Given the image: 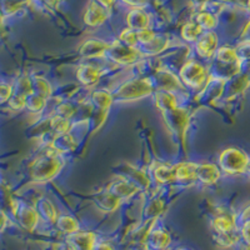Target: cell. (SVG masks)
I'll list each match as a JSON object with an SVG mask.
<instances>
[{
	"label": "cell",
	"instance_id": "cell-4",
	"mask_svg": "<svg viewBox=\"0 0 250 250\" xmlns=\"http://www.w3.org/2000/svg\"><path fill=\"white\" fill-rule=\"evenodd\" d=\"M179 80L183 85L190 89H200L210 78L209 68L200 60L190 59L184 62L179 70Z\"/></svg>",
	"mask_w": 250,
	"mask_h": 250
},
{
	"label": "cell",
	"instance_id": "cell-15",
	"mask_svg": "<svg viewBox=\"0 0 250 250\" xmlns=\"http://www.w3.org/2000/svg\"><path fill=\"white\" fill-rule=\"evenodd\" d=\"M109 48V43L100 39H89L80 46V55L86 59H95V58L105 57V53Z\"/></svg>",
	"mask_w": 250,
	"mask_h": 250
},
{
	"label": "cell",
	"instance_id": "cell-39",
	"mask_svg": "<svg viewBox=\"0 0 250 250\" xmlns=\"http://www.w3.org/2000/svg\"><path fill=\"white\" fill-rule=\"evenodd\" d=\"M240 40H248V42H250V20L247 23V25L244 26V29H243Z\"/></svg>",
	"mask_w": 250,
	"mask_h": 250
},
{
	"label": "cell",
	"instance_id": "cell-18",
	"mask_svg": "<svg viewBox=\"0 0 250 250\" xmlns=\"http://www.w3.org/2000/svg\"><path fill=\"white\" fill-rule=\"evenodd\" d=\"M125 21H126V25H128L129 29L139 31L144 30V29H149L150 17L142 8H134L126 14Z\"/></svg>",
	"mask_w": 250,
	"mask_h": 250
},
{
	"label": "cell",
	"instance_id": "cell-35",
	"mask_svg": "<svg viewBox=\"0 0 250 250\" xmlns=\"http://www.w3.org/2000/svg\"><path fill=\"white\" fill-rule=\"evenodd\" d=\"M77 111H78V104H74V103L64 100V102L59 103V104L55 106L54 115H59V117L71 120L74 117H77Z\"/></svg>",
	"mask_w": 250,
	"mask_h": 250
},
{
	"label": "cell",
	"instance_id": "cell-11",
	"mask_svg": "<svg viewBox=\"0 0 250 250\" xmlns=\"http://www.w3.org/2000/svg\"><path fill=\"white\" fill-rule=\"evenodd\" d=\"M103 75V70L99 66L90 64V62H83L77 68V79L82 85L86 88L97 85Z\"/></svg>",
	"mask_w": 250,
	"mask_h": 250
},
{
	"label": "cell",
	"instance_id": "cell-27",
	"mask_svg": "<svg viewBox=\"0 0 250 250\" xmlns=\"http://www.w3.org/2000/svg\"><path fill=\"white\" fill-rule=\"evenodd\" d=\"M55 225H57V229L60 233L66 234V235H71V234L79 231L78 220L71 215H68V214H62V215L58 216Z\"/></svg>",
	"mask_w": 250,
	"mask_h": 250
},
{
	"label": "cell",
	"instance_id": "cell-32",
	"mask_svg": "<svg viewBox=\"0 0 250 250\" xmlns=\"http://www.w3.org/2000/svg\"><path fill=\"white\" fill-rule=\"evenodd\" d=\"M49 125H50V130L55 135L70 133L71 130V120L62 118L59 115H53V117L49 118Z\"/></svg>",
	"mask_w": 250,
	"mask_h": 250
},
{
	"label": "cell",
	"instance_id": "cell-17",
	"mask_svg": "<svg viewBox=\"0 0 250 250\" xmlns=\"http://www.w3.org/2000/svg\"><path fill=\"white\" fill-rule=\"evenodd\" d=\"M49 146H51L60 155H65V154L73 153L77 149L78 140L71 133L59 134V135H55Z\"/></svg>",
	"mask_w": 250,
	"mask_h": 250
},
{
	"label": "cell",
	"instance_id": "cell-30",
	"mask_svg": "<svg viewBox=\"0 0 250 250\" xmlns=\"http://www.w3.org/2000/svg\"><path fill=\"white\" fill-rule=\"evenodd\" d=\"M164 209V202L159 199V198H154V199H151L148 204L145 205L143 214H144V218L146 220H155L156 218H159L162 215Z\"/></svg>",
	"mask_w": 250,
	"mask_h": 250
},
{
	"label": "cell",
	"instance_id": "cell-1",
	"mask_svg": "<svg viewBox=\"0 0 250 250\" xmlns=\"http://www.w3.org/2000/svg\"><path fill=\"white\" fill-rule=\"evenodd\" d=\"M64 167V158L58 154L51 146H46L44 153L37 158L31 165V176L37 183L51 182L62 171Z\"/></svg>",
	"mask_w": 250,
	"mask_h": 250
},
{
	"label": "cell",
	"instance_id": "cell-5",
	"mask_svg": "<svg viewBox=\"0 0 250 250\" xmlns=\"http://www.w3.org/2000/svg\"><path fill=\"white\" fill-rule=\"evenodd\" d=\"M142 57L143 54L139 48L125 45L119 40H114L113 43H109V48L105 53V58L109 62L124 66L137 64Z\"/></svg>",
	"mask_w": 250,
	"mask_h": 250
},
{
	"label": "cell",
	"instance_id": "cell-38",
	"mask_svg": "<svg viewBox=\"0 0 250 250\" xmlns=\"http://www.w3.org/2000/svg\"><path fill=\"white\" fill-rule=\"evenodd\" d=\"M236 216H238V224L245 220H250V204H248L240 213H236Z\"/></svg>",
	"mask_w": 250,
	"mask_h": 250
},
{
	"label": "cell",
	"instance_id": "cell-20",
	"mask_svg": "<svg viewBox=\"0 0 250 250\" xmlns=\"http://www.w3.org/2000/svg\"><path fill=\"white\" fill-rule=\"evenodd\" d=\"M123 202H120L117 196H114L110 191L105 190L100 191L94 198V204L99 210L104 211V213H114L118 208L122 205Z\"/></svg>",
	"mask_w": 250,
	"mask_h": 250
},
{
	"label": "cell",
	"instance_id": "cell-33",
	"mask_svg": "<svg viewBox=\"0 0 250 250\" xmlns=\"http://www.w3.org/2000/svg\"><path fill=\"white\" fill-rule=\"evenodd\" d=\"M46 104H48V99L40 97L39 94L30 93L26 95L25 106L30 111H34V113H42V111H44V109L46 108Z\"/></svg>",
	"mask_w": 250,
	"mask_h": 250
},
{
	"label": "cell",
	"instance_id": "cell-9",
	"mask_svg": "<svg viewBox=\"0 0 250 250\" xmlns=\"http://www.w3.org/2000/svg\"><path fill=\"white\" fill-rule=\"evenodd\" d=\"M154 84V89L158 90H165L170 91V93H176L179 89L183 88V84L180 83L179 77L174 74L173 71H169L167 69H162V70L155 71L154 79H151Z\"/></svg>",
	"mask_w": 250,
	"mask_h": 250
},
{
	"label": "cell",
	"instance_id": "cell-19",
	"mask_svg": "<svg viewBox=\"0 0 250 250\" xmlns=\"http://www.w3.org/2000/svg\"><path fill=\"white\" fill-rule=\"evenodd\" d=\"M150 175L160 185H169L175 183V173L174 165H168L165 163H156L150 170Z\"/></svg>",
	"mask_w": 250,
	"mask_h": 250
},
{
	"label": "cell",
	"instance_id": "cell-37",
	"mask_svg": "<svg viewBox=\"0 0 250 250\" xmlns=\"http://www.w3.org/2000/svg\"><path fill=\"white\" fill-rule=\"evenodd\" d=\"M238 230L240 240H243V243H245V244H250V220L239 223Z\"/></svg>",
	"mask_w": 250,
	"mask_h": 250
},
{
	"label": "cell",
	"instance_id": "cell-46",
	"mask_svg": "<svg viewBox=\"0 0 250 250\" xmlns=\"http://www.w3.org/2000/svg\"><path fill=\"white\" fill-rule=\"evenodd\" d=\"M176 250H188V249H185V248H179V249H176Z\"/></svg>",
	"mask_w": 250,
	"mask_h": 250
},
{
	"label": "cell",
	"instance_id": "cell-8",
	"mask_svg": "<svg viewBox=\"0 0 250 250\" xmlns=\"http://www.w3.org/2000/svg\"><path fill=\"white\" fill-rule=\"evenodd\" d=\"M222 176L223 174L216 163H196V183L211 187L222 179Z\"/></svg>",
	"mask_w": 250,
	"mask_h": 250
},
{
	"label": "cell",
	"instance_id": "cell-22",
	"mask_svg": "<svg viewBox=\"0 0 250 250\" xmlns=\"http://www.w3.org/2000/svg\"><path fill=\"white\" fill-rule=\"evenodd\" d=\"M211 62H216V64H235V62H242V60L239 59L235 45L223 44V45H219Z\"/></svg>",
	"mask_w": 250,
	"mask_h": 250
},
{
	"label": "cell",
	"instance_id": "cell-13",
	"mask_svg": "<svg viewBox=\"0 0 250 250\" xmlns=\"http://www.w3.org/2000/svg\"><path fill=\"white\" fill-rule=\"evenodd\" d=\"M106 190L110 191L114 196H117L120 202H125V200L131 199L133 196L137 195L140 189L134 183H131L130 180L118 179L111 182L106 187Z\"/></svg>",
	"mask_w": 250,
	"mask_h": 250
},
{
	"label": "cell",
	"instance_id": "cell-40",
	"mask_svg": "<svg viewBox=\"0 0 250 250\" xmlns=\"http://www.w3.org/2000/svg\"><path fill=\"white\" fill-rule=\"evenodd\" d=\"M94 1H97L98 4H100V5L106 9H110L115 4V0H94Z\"/></svg>",
	"mask_w": 250,
	"mask_h": 250
},
{
	"label": "cell",
	"instance_id": "cell-2",
	"mask_svg": "<svg viewBox=\"0 0 250 250\" xmlns=\"http://www.w3.org/2000/svg\"><path fill=\"white\" fill-rule=\"evenodd\" d=\"M250 162V155L242 148L229 146L222 150L218 155L216 165L222 174L228 176L245 175L248 164Z\"/></svg>",
	"mask_w": 250,
	"mask_h": 250
},
{
	"label": "cell",
	"instance_id": "cell-7",
	"mask_svg": "<svg viewBox=\"0 0 250 250\" xmlns=\"http://www.w3.org/2000/svg\"><path fill=\"white\" fill-rule=\"evenodd\" d=\"M250 89V75L245 71H240L235 77L227 80L224 84V93H223V99L224 100H234L240 95L247 93Z\"/></svg>",
	"mask_w": 250,
	"mask_h": 250
},
{
	"label": "cell",
	"instance_id": "cell-12",
	"mask_svg": "<svg viewBox=\"0 0 250 250\" xmlns=\"http://www.w3.org/2000/svg\"><path fill=\"white\" fill-rule=\"evenodd\" d=\"M110 15V9H106L98 4L97 1L91 0L89 5L86 6L85 14H84V23L91 28L103 25Z\"/></svg>",
	"mask_w": 250,
	"mask_h": 250
},
{
	"label": "cell",
	"instance_id": "cell-14",
	"mask_svg": "<svg viewBox=\"0 0 250 250\" xmlns=\"http://www.w3.org/2000/svg\"><path fill=\"white\" fill-rule=\"evenodd\" d=\"M68 244L71 250H94L98 239L93 231H77L68 235Z\"/></svg>",
	"mask_w": 250,
	"mask_h": 250
},
{
	"label": "cell",
	"instance_id": "cell-43",
	"mask_svg": "<svg viewBox=\"0 0 250 250\" xmlns=\"http://www.w3.org/2000/svg\"><path fill=\"white\" fill-rule=\"evenodd\" d=\"M45 3L49 6H57L58 3H59V0H45Z\"/></svg>",
	"mask_w": 250,
	"mask_h": 250
},
{
	"label": "cell",
	"instance_id": "cell-21",
	"mask_svg": "<svg viewBox=\"0 0 250 250\" xmlns=\"http://www.w3.org/2000/svg\"><path fill=\"white\" fill-rule=\"evenodd\" d=\"M154 102H155L156 108L159 109L162 113H167L178 106V98L175 93L165 90H156L154 91Z\"/></svg>",
	"mask_w": 250,
	"mask_h": 250
},
{
	"label": "cell",
	"instance_id": "cell-10",
	"mask_svg": "<svg viewBox=\"0 0 250 250\" xmlns=\"http://www.w3.org/2000/svg\"><path fill=\"white\" fill-rule=\"evenodd\" d=\"M163 114H164L165 122L169 125V128L178 135H184L188 124H189V114H188V111L185 109L176 106L173 110Z\"/></svg>",
	"mask_w": 250,
	"mask_h": 250
},
{
	"label": "cell",
	"instance_id": "cell-3",
	"mask_svg": "<svg viewBox=\"0 0 250 250\" xmlns=\"http://www.w3.org/2000/svg\"><path fill=\"white\" fill-rule=\"evenodd\" d=\"M113 93L114 103H133L154 93V84L150 78H135L123 83Z\"/></svg>",
	"mask_w": 250,
	"mask_h": 250
},
{
	"label": "cell",
	"instance_id": "cell-42",
	"mask_svg": "<svg viewBox=\"0 0 250 250\" xmlns=\"http://www.w3.org/2000/svg\"><path fill=\"white\" fill-rule=\"evenodd\" d=\"M124 1H128V4L130 5H134L135 8H140L142 5H144L148 0H124Z\"/></svg>",
	"mask_w": 250,
	"mask_h": 250
},
{
	"label": "cell",
	"instance_id": "cell-29",
	"mask_svg": "<svg viewBox=\"0 0 250 250\" xmlns=\"http://www.w3.org/2000/svg\"><path fill=\"white\" fill-rule=\"evenodd\" d=\"M195 21L202 26L204 31H211L215 30L216 26H218L219 18L218 15L209 12V10H202L196 14Z\"/></svg>",
	"mask_w": 250,
	"mask_h": 250
},
{
	"label": "cell",
	"instance_id": "cell-31",
	"mask_svg": "<svg viewBox=\"0 0 250 250\" xmlns=\"http://www.w3.org/2000/svg\"><path fill=\"white\" fill-rule=\"evenodd\" d=\"M31 88H33V93L39 94L40 97L45 98L48 100L53 95V86L43 77H35L34 80L31 82Z\"/></svg>",
	"mask_w": 250,
	"mask_h": 250
},
{
	"label": "cell",
	"instance_id": "cell-26",
	"mask_svg": "<svg viewBox=\"0 0 250 250\" xmlns=\"http://www.w3.org/2000/svg\"><path fill=\"white\" fill-rule=\"evenodd\" d=\"M149 245L154 250H164L170 245L171 238L168 231L163 230V229H154L146 236Z\"/></svg>",
	"mask_w": 250,
	"mask_h": 250
},
{
	"label": "cell",
	"instance_id": "cell-44",
	"mask_svg": "<svg viewBox=\"0 0 250 250\" xmlns=\"http://www.w3.org/2000/svg\"><path fill=\"white\" fill-rule=\"evenodd\" d=\"M245 175H247L248 178L250 179V162H249V164H248V168H247V171H245Z\"/></svg>",
	"mask_w": 250,
	"mask_h": 250
},
{
	"label": "cell",
	"instance_id": "cell-25",
	"mask_svg": "<svg viewBox=\"0 0 250 250\" xmlns=\"http://www.w3.org/2000/svg\"><path fill=\"white\" fill-rule=\"evenodd\" d=\"M37 211L39 216H42L49 224H55L58 216H59V213H58L54 203L46 199V198H43V199H40L38 202Z\"/></svg>",
	"mask_w": 250,
	"mask_h": 250
},
{
	"label": "cell",
	"instance_id": "cell-34",
	"mask_svg": "<svg viewBox=\"0 0 250 250\" xmlns=\"http://www.w3.org/2000/svg\"><path fill=\"white\" fill-rule=\"evenodd\" d=\"M20 220H21V224L29 229V230H33L35 227L38 225L39 222V214H38L37 209H33L30 207H25L20 213Z\"/></svg>",
	"mask_w": 250,
	"mask_h": 250
},
{
	"label": "cell",
	"instance_id": "cell-24",
	"mask_svg": "<svg viewBox=\"0 0 250 250\" xmlns=\"http://www.w3.org/2000/svg\"><path fill=\"white\" fill-rule=\"evenodd\" d=\"M168 45L169 39L165 35H155L149 43L140 45L139 50L143 55H156L167 50Z\"/></svg>",
	"mask_w": 250,
	"mask_h": 250
},
{
	"label": "cell",
	"instance_id": "cell-28",
	"mask_svg": "<svg viewBox=\"0 0 250 250\" xmlns=\"http://www.w3.org/2000/svg\"><path fill=\"white\" fill-rule=\"evenodd\" d=\"M204 33V30L202 29V26L199 24L196 23L195 20L193 21H189V23L184 24L180 30V35H182L183 40L187 42V43L194 44L196 40L199 39L200 35Z\"/></svg>",
	"mask_w": 250,
	"mask_h": 250
},
{
	"label": "cell",
	"instance_id": "cell-41",
	"mask_svg": "<svg viewBox=\"0 0 250 250\" xmlns=\"http://www.w3.org/2000/svg\"><path fill=\"white\" fill-rule=\"evenodd\" d=\"M94 250H114V248L108 243H98Z\"/></svg>",
	"mask_w": 250,
	"mask_h": 250
},
{
	"label": "cell",
	"instance_id": "cell-16",
	"mask_svg": "<svg viewBox=\"0 0 250 250\" xmlns=\"http://www.w3.org/2000/svg\"><path fill=\"white\" fill-rule=\"evenodd\" d=\"M175 183L180 184H195L196 183V163L183 162L174 165Z\"/></svg>",
	"mask_w": 250,
	"mask_h": 250
},
{
	"label": "cell",
	"instance_id": "cell-45",
	"mask_svg": "<svg viewBox=\"0 0 250 250\" xmlns=\"http://www.w3.org/2000/svg\"><path fill=\"white\" fill-rule=\"evenodd\" d=\"M245 8H247L248 12L250 13V0H247V1H245Z\"/></svg>",
	"mask_w": 250,
	"mask_h": 250
},
{
	"label": "cell",
	"instance_id": "cell-23",
	"mask_svg": "<svg viewBox=\"0 0 250 250\" xmlns=\"http://www.w3.org/2000/svg\"><path fill=\"white\" fill-rule=\"evenodd\" d=\"M90 103L91 105L94 106V109L109 111L110 106L114 104L113 93L106 90V89H98V90H94L93 93H91Z\"/></svg>",
	"mask_w": 250,
	"mask_h": 250
},
{
	"label": "cell",
	"instance_id": "cell-6",
	"mask_svg": "<svg viewBox=\"0 0 250 250\" xmlns=\"http://www.w3.org/2000/svg\"><path fill=\"white\" fill-rule=\"evenodd\" d=\"M219 45V35L215 30L204 31L199 37V39L194 43L196 55L203 60H209L211 62L218 50Z\"/></svg>",
	"mask_w": 250,
	"mask_h": 250
},
{
	"label": "cell",
	"instance_id": "cell-36",
	"mask_svg": "<svg viewBox=\"0 0 250 250\" xmlns=\"http://www.w3.org/2000/svg\"><path fill=\"white\" fill-rule=\"evenodd\" d=\"M118 40L122 42L123 44H125V45L134 46V48H138V46H139V35H138V31L133 30V29H123V30L120 31Z\"/></svg>",
	"mask_w": 250,
	"mask_h": 250
}]
</instances>
